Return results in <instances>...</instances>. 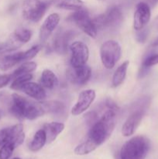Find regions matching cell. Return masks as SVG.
<instances>
[{
    "instance_id": "obj_1",
    "label": "cell",
    "mask_w": 158,
    "mask_h": 159,
    "mask_svg": "<svg viewBox=\"0 0 158 159\" xmlns=\"http://www.w3.org/2000/svg\"><path fill=\"white\" fill-rule=\"evenodd\" d=\"M105 113L91 126L86 140L74 148L75 155H85L91 153L111 137L116 125L119 109L111 99L105 101Z\"/></svg>"
},
{
    "instance_id": "obj_2",
    "label": "cell",
    "mask_w": 158,
    "mask_h": 159,
    "mask_svg": "<svg viewBox=\"0 0 158 159\" xmlns=\"http://www.w3.org/2000/svg\"><path fill=\"white\" fill-rule=\"evenodd\" d=\"M150 149V141L147 137H133L121 148L119 159H145Z\"/></svg>"
},
{
    "instance_id": "obj_3",
    "label": "cell",
    "mask_w": 158,
    "mask_h": 159,
    "mask_svg": "<svg viewBox=\"0 0 158 159\" xmlns=\"http://www.w3.org/2000/svg\"><path fill=\"white\" fill-rule=\"evenodd\" d=\"M123 20V14L121 7L112 6L104 13L100 14L93 19L98 30H115L121 26Z\"/></svg>"
},
{
    "instance_id": "obj_4",
    "label": "cell",
    "mask_w": 158,
    "mask_h": 159,
    "mask_svg": "<svg viewBox=\"0 0 158 159\" xmlns=\"http://www.w3.org/2000/svg\"><path fill=\"white\" fill-rule=\"evenodd\" d=\"M138 104L139 105L128 116L122 125V134L124 137H129L135 133L148 109L150 105V99L147 97L139 99Z\"/></svg>"
},
{
    "instance_id": "obj_5",
    "label": "cell",
    "mask_w": 158,
    "mask_h": 159,
    "mask_svg": "<svg viewBox=\"0 0 158 159\" xmlns=\"http://www.w3.org/2000/svg\"><path fill=\"white\" fill-rule=\"evenodd\" d=\"M122 48L116 40H108L100 47V57L103 66L107 69H112L120 59Z\"/></svg>"
},
{
    "instance_id": "obj_6",
    "label": "cell",
    "mask_w": 158,
    "mask_h": 159,
    "mask_svg": "<svg viewBox=\"0 0 158 159\" xmlns=\"http://www.w3.org/2000/svg\"><path fill=\"white\" fill-rule=\"evenodd\" d=\"M49 6V0H24L23 5V18L31 23H37L44 16Z\"/></svg>"
},
{
    "instance_id": "obj_7",
    "label": "cell",
    "mask_w": 158,
    "mask_h": 159,
    "mask_svg": "<svg viewBox=\"0 0 158 159\" xmlns=\"http://www.w3.org/2000/svg\"><path fill=\"white\" fill-rule=\"evenodd\" d=\"M70 19L77 25V27L90 37L95 38L98 34V29L94 20L90 17L88 10L85 8L74 11Z\"/></svg>"
},
{
    "instance_id": "obj_8",
    "label": "cell",
    "mask_w": 158,
    "mask_h": 159,
    "mask_svg": "<svg viewBox=\"0 0 158 159\" xmlns=\"http://www.w3.org/2000/svg\"><path fill=\"white\" fill-rule=\"evenodd\" d=\"M32 37V31L26 28H18L9 38L2 43V50L1 53H9L21 48L23 44L29 41Z\"/></svg>"
},
{
    "instance_id": "obj_9",
    "label": "cell",
    "mask_w": 158,
    "mask_h": 159,
    "mask_svg": "<svg viewBox=\"0 0 158 159\" xmlns=\"http://www.w3.org/2000/svg\"><path fill=\"white\" fill-rule=\"evenodd\" d=\"M24 140L25 134L22 124H17L0 130V147L6 143H11L15 148H17L23 144Z\"/></svg>"
},
{
    "instance_id": "obj_10",
    "label": "cell",
    "mask_w": 158,
    "mask_h": 159,
    "mask_svg": "<svg viewBox=\"0 0 158 159\" xmlns=\"http://www.w3.org/2000/svg\"><path fill=\"white\" fill-rule=\"evenodd\" d=\"M33 102L23 96L13 93L9 102V112L20 120L26 119Z\"/></svg>"
},
{
    "instance_id": "obj_11",
    "label": "cell",
    "mask_w": 158,
    "mask_h": 159,
    "mask_svg": "<svg viewBox=\"0 0 158 159\" xmlns=\"http://www.w3.org/2000/svg\"><path fill=\"white\" fill-rule=\"evenodd\" d=\"M71 51L70 63L73 68L83 66L86 65L89 57V49L86 43L82 41H74L69 45Z\"/></svg>"
},
{
    "instance_id": "obj_12",
    "label": "cell",
    "mask_w": 158,
    "mask_h": 159,
    "mask_svg": "<svg viewBox=\"0 0 158 159\" xmlns=\"http://www.w3.org/2000/svg\"><path fill=\"white\" fill-rule=\"evenodd\" d=\"M151 17L150 6L147 2H140L136 6L133 15V28L136 31L146 27Z\"/></svg>"
},
{
    "instance_id": "obj_13",
    "label": "cell",
    "mask_w": 158,
    "mask_h": 159,
    "mask_svg": "<svg viewBox=\"0 0 158 159\" xmlns=\"http://www.w3.org/2000/svg\"><path fill=\"white\" fill-rule=\"evenodd\" d=\"M96 93L94 89H86L79 94L78 99L71 109V114L78 116L85 113L92 104L95 99Z\"/></svg>"
},
{
    "instance_id": "obj_14",
    "label": "cell",
    "mask_w": 158,
    "mask_h": 159,
    "mask_svg": "<svg viewBox=\"0 0 158 159\" xmlns=\"http://www.w3.org/2000/svg\"><path fill=\"white\" fill-rule=\"evenodd\" d=\"M67 76L74 85H85L91 77V68L87 65L77 68L71 67V68L68 70Z\"/></svg>"
},
{
    "instance_id": "obj_15",
    "label": "cell",
    "mask_w": 158,
    "mask_h": 159,
    "mask_svg": "<svg viewBox=\"0 0 158 159\" xmlns=\"http://www.w3.org/2000/svg\"><path fill=\"white\" fill-rule=\"evenodd\" d=\"M60 20V16L57 13H51L46 17L40 29L39 37L41 43H45L47 40L50 36L53 34V32L58 26Z\"/></svg>"
},
{
    "instance_id": "obj_16",
    "label": "cell",
    "mask_w": 158,
    "mask_h": 159,
    "mask_svg": "<svg viewBox=\"0 0 158 159\" xmlns=\"http://www.w3.org/2000/svg\"><path fill=\"white\" fill-rule=\"evenodd\" d=\"M74 36V32L71 30H60L57 33L54 39L53 48L58 54H64L68 49L69 41Z\"/></svg>"
},
{
    "instance_id": "obj_17",
    "label": "cell",
    "mask_w": 158,
    "mask_h": 159,
    "mask_svg": "<svg viewBox=\"0 0 158 159\" xmlns=\"http://www.w3.org/2000/svg\"><path fill=\"white\" fill-rule=\"evenodd\" d=\"M21 61H23V52H17L14 54L0 53V70L1 71H8Z\"/></svg>"
},
{
    "instance_id": "obj_18",
    "label": "cell",
    "mask_w": 158,
    "mask_h": 159,
    "mask_svg": "<svg viewBox=\"0 0 158 159\" xmlns=\"http://www.w3.org/2000/svg\"><path fill=\"white\" fill-rule=\"evenodd\" d=\"M22 91L29 97L37 101H43L46 98V92L40 84L29 82L22 89Z\"/></svg>"
},
{
    "instance_id": "obj_19",
    "label": "cell",
    "mask_w": 158,
    "mask_h": 159,
    "mask_svg": "<svg viewBox=\"0 0 158 159\" xmlns=\"http://www.w3.org/2000/svg\"><path fill=\"white\" fill-rule=\"evenodd\" d=\"M43 129L46 135V143L50 144L56 140L64 129V124L60 122H51L45 124Z\"/></svg>"
},
{
    "instance_id": "obj_20",
    "label": "cell",
    "mask_w": 158,
    "mask_h": 159,
    "mask_svg": "<svg viewBox=\"0 0 158 159\" xmlns=\"http://www.w3.org/2000/svg\"><path fill=\"white\" fill-rule=\"evenodd\" d=\"M50 4L66 10L77 11L84 7L82 0H50Z\"/></svg>"
},
{
    "instance_id": "obj_21",
    "label": "cell",
    "mask_w": 158,
    "mask_h": 159,
    "mask_svg": "<svg viewBox=\"0 0 158 159\" xmlns=\"http://www.w3.org/2000/svg\"><path fill=\"white\" fill-rule=\"evenodd\" d=\"M40 84L43 88L54 89L58 85V79L51 70L45 69L40 76Z\"/></svg>"
},
{
    "instance_id": "obj_22",
    "label": "cell",
    "mask_w": 158,
    "mask_h": 159,
    "mask_svg": "<svg viewBox=\"0 0 158 159\" xmlns=\"http://www.w3.org/2000/svg\"><path fill=\"white\" fill-rule=\"evenodd\" d=\"M129 65V61H125L122 65L118 67V68L113 74L112 79V87L116 88V87L122 85V82L125 80V76H126Z\"/></svg>"
},
{
    "instance_id": "obj_23",
    "label": "cell",
    "mask_w": 158,
    "mask_h": 159,
    "mask_svg": "<svg viewBox=\"0 0 158 159\" xmlns=\"http://www.w3.org/2000/svg\"><path fill=\"white\" fill-rule=\"evenodd\" d=\"M46 143V135L43 128L40 129L36 132L29 145V148L31 152H37L42 149Z\"/></svg>"
},
{
    "instance_id": "obj_24",
    "label": "cell",
    "mask_w": 158,
    "mask_h": 159,
    "mask_svg": "<svg viewBox=\"0 0 158 159\" xmlns=\"http://www.w3.org/2000/svg\"><path fill=\"white\" fill-rule=\"evenodd\" d=\"M42 107L43 109L45 114L46 113H61L64 110V105L61 102L57 100L46 101V102H42Z\"/></svg>"
},
{
    "instance_id": "obj_25",
    "label": "cell",
    "mask_w": 158,
    "mask_h": 159,
    "mask_svg": "<svg viewBox=\"0 0 158 159\" xmlns=\"http://www.w3.org/2000/svg\"><path fill=\"white\" fill-rule=\"evenodd\" d=\"M32 79L33 75L31 73L17 76L15 79H13V81L10 85V89L12 90H15V91H20V90L22 91V89L23 88V86L26 83L30 82Z\"/></svg>"
},
{
    "instance_id": "obj_26",
    "label": "cell",
    "mask_w": 158,
    "mask_h": 159,
    "mask_svg": "<svg viewBox=\"0 0 158 159\" xmlns=\"http://www.w3.org/2000/svg\"><path fill=\"white\" fill-rule=\"evenodd\" d=\"M37 64L33 61H27L24 62L23 64H22L19 68H17L15 71L12 72V79H15V77L19 75H21L24 74H28V73H31L33 71H35L37 69Z\"/></svg>"
},
{
    "instance_id": "obj_27",
    "label": "cell",
    "mask_w": 158,
    "mask_h": 159,
    "mask_svg": "<svg viewBox=\"0 0 158 159\" xmlns=\"http://www.w3.org/2000/svg\"><path fill=\"white\" fill-rule=\"evenodd\" d=\"M156 65H158V54H152V55H149L148 57H146V59L143 62L141 70L139 73V77H144L147 75L149 68Z\"/></svg>"
},
{
    "instance_id": "obj_28",
    "label": "cell",
    "mask_w": 158,
    "mask_h": 159,
    "mask_svg": "<svg viewBox=\"0 0 158 159\" xmlns=\"http://www.w3.org/2000/svg\"><path fill=\"white\" fill-rule=\"evenodd\" d=\"M15 146L11 143H6L0 148V159H9L12 156Z\"/></svg>"
},
{
    "instance_id": "obj_29",
    "label": "cell",
    "mask_w": 158,
    "mask_h": 159,
    "mask_svg": "<svg viewBox=\"0 0 158 159\" xmlns=\"http://www.w3.org/2000/svg\"><path fill=\"white\" fill-rule=\"evenodd\" d=\"M42 49L41 45H34L32 48H29V50L26 51H23V61H29L35 57L37 55L40 50Z\"/></svg>"
},
{
    "instance_id": "obj_30",
    "label": "cell",
    "mask_w": 158,
    "mask_h": 159,
    "mask_svg": "<svg viewBox=\"0 0 158 159\" xmlns=\"http://www.w3.org/2000/svg\"><path fill=\"white\" fill-rule=\"evenodd\" d=\"M148 37V29L143 28L140 30L137 31L136 34V40L139 43H144Z\"/></svg>"
},
{
    "instance_id": "obj_31",
    "label": "cell",
    "mask_w": 158,
    "mask_h": 159,
    "mask_svg": "<svg viewBox=\"0 0 158 159\" xmlns=\"http://www.w3.org/2000/svg\"><path fill=\"white\" fill-rule=\"evenodd\" d=\"M12 79V75H0V89L6 86Z\"/></svg>"
},
{
    "instance_id": "obj_32",
    "label": "cell",
    "mask_w": 158,
    "mask_h": 159,
    "mask_svg": "<svg viewBox=\"0 0 158 159\" xmlns=\"http://www.w3.org/2000/svg\"><path fill=\"white\" fill-rule=\"evenodd\" d=\"M153 28L155 31H158V16H156L153 22Z\"/></svg>"
},
{
    "instance_id": "obj_33",
    "label": "cell",
    "mask_w": 158,
    "mask_h": 159,
    "mask_svg": "<svg viewBox=\"0 0 158 159\" xmlns=\"http://www.w3.org/2000/svg\"><path fill=\"white\" fill-rule=\"evenodd\" d=\"M147 3L150 6H155L158 4V0H147Z\"/></svg>"
},
{
    "instance_id": "obj_34",
    "label": "cell",
    "mask_w": 158,
    "mask_h": 159,
    "mask_svg": "<svg viewBox=\"0 0 158 159\" xmlns=\"http://www.w3.org/2000/svg\"><path fill=\"white\" fill-rule=\"evenodd\" d=\"M152 46L158 47V37H157V38L155 39L154 40H153V42L152 43Z\"/></svg>"
},
{
    "instance_id": "obj_35",
    "label": "cell",
    "mask_w": 158,
    "mask_h": 159,
    "mask_svg": "<svg viewBox=\"0 0 158 159\" xmlns=\"http://www.w3.org/2000/svg\"><path fill=\"white\" fill-rule=\"evenodd\" d=\"M2 43H0V53L2 52Z\"/></svg>"
},
{
    "instance_id": "obj_36",
    "label": "cell",
    "mask_w": 158,
    "mask_h": 159,
    "mask_svg": "<svg viewBox=\"0 0 158 159\" xmlns=\"http://www.w3.org/2000/svg\"><path fill=\"white\" fill-rule=\"evenodd\" d=\"M12 159H21L20 158H18V157H16V158H13Z\"/></svg>"
},
{
    "instance_id": "obj_37",
    "label": "cell",
    "mask_w": 158,
    "mask_h": 159,
    "mask_svg": "<svg viewBox=\"0 0 158 159\" xmlns=\"http://www.w3.org/2000/svg\"><path fill=\"white\" fill-rule=\"evenodd\" d=\"M0 116H1V110H0Z\"/></svg>"
}]
</instances>
